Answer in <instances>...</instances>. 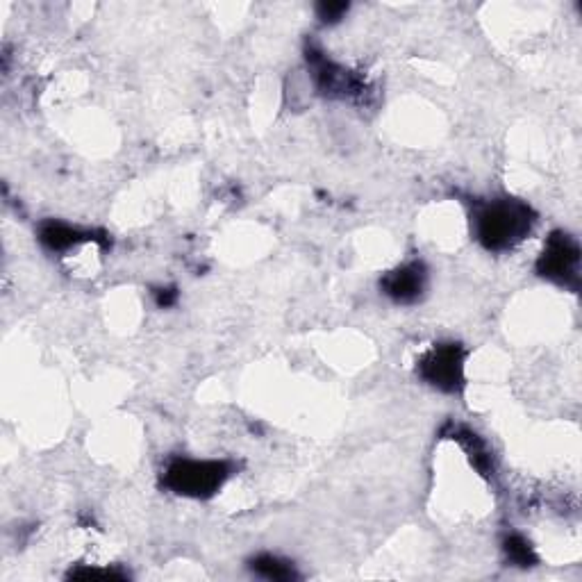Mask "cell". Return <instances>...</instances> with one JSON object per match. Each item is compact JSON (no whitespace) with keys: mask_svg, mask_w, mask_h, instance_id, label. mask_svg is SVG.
Returning <instances> with one entry per match:
<instances>
[{"mask_svg":"<svg viewBox=\"0 0 582 582\" xmlns=\"http://www.w3.org/2000/svg\"><path fill=\"white\" fill-rule=\"evenodd\" d=\"M153 296H155V303L157 307H173L178 303V289L176 287H160V289H155L153 291Z\"/></svg>","mask_w":582,"mask_h":582,"instance_id":"obj_13","label":"cell"},{"mask_svg":"<svg viewBox=\"0 0 582 582\" xmlns=\"http://www.w3.org/2000/svg\"><path fill=\"white\" fill-rule=\"evenodd\" d=\"M457 442L464 446V451L471 457V464L482 473V476H487V473L492 471V453H489L487 444L482 442L478 435H473L471 430H460L457 432Z\"/></svg>","mask_w":582,"mask_h":582,"instance_id":"obj_10","label":"cell"},{"mask_svg":"<svg viewBox=\"0 0 582 582\" xmlns=\"http://www.w3.org/2000/svg\"><path fill=\"white\" fill-rule=\"evenodd\" d=\"M348 12V3H321L317 5V16L321 19V23H339L344 19V14Z\"/></svg>","mask_w":582,"mask_h":582,"instance_id":"obj_12","label":"cell"},{"mask_svg":"<svg viewBox=\"0 0 582 582\" xmlns=\"http://www.w3.org/2000/svg\"><path fill=\"white\" fill-rule=\"evenodd\" d=\"M91 230H80L76 226H69V223L48 219L39 226V241L44 244V248L53 253H66L71 248H76L78 244H85V241H96Z\"/></svg>","mask_w":582,"mask_h":582,"instance_id":"obj_7","label":"cell"},{"mask_svg":"<svg viewBox=\"0 0 582 582\" xmlns=\"http://www.w3.org/2000/svg\"><path fill=\"white\" fill-rule=\"evenodd\" d=\"M503 553L507 557V562L519 569H532L539 562L535 548H532L528 539L519 535V532H512V535H507L503 539Z\"/></svg>","mask_w":582,"mask_h":582,"instance_id":"obj_9","label":"cell"},{"mask_svg":"<svg viewBox=\"0 0 582 582\" xmlns=\"http://www.w3.org/2000/svg\"><path fill=\"white\" fill-rule=\"evenodd\" d=\"M69 578L76 580H126L130 578L121 569H98V567H76L69 571Z\"/></svg>","mask_w":582,"mask_h":582,"instance_id":"obj_11","label":"cell"},{"mask_svg":"<svg viewBox=\"0 0 582 582\" xmlns=\"http://www.w3.org/2000/svg\"><path fill=\"white\" fill-rule=\"evenodd\" d=\"M248 569H251L253 576L273 582H291L301 578V573H298L294 562L273 553H260L251 557V560H248Z\"/></svg>","mask_w":582,"mask_h":582,"instance_id":"obj_8","label":"cell"},{"mask_svg":"<svg viewBox=\"0 0 582 582\" xmlns=\"http://www.w3.org/2000/svg\"><path fill=\"white\" fill-rule=\"evenodd\" d=\"M473 237L489 253H507L523 244L537 226V212L519 198H494L471 216Z\"/></svg>","mask_w":582,"mask_h":582,"instance_id":"obj_1","label":"cell"},{"mask_svg":"<svg viewBox=\"0 0 582 582\" xmlns=\"http://www.w3.org/2000/svg\"><path fill=\"white\" fill-rule=\"evenodd\" d=\"M580 244L569 232L555 230L548 235L544 251L535 264L537 276L557 287L578 291L580 289Z\"/></svg>","mask_w":582,"mask_h":582,"instance_id":"obj_3","label":"cell"},{"mask_svg":"<svg viewBox=\"0 0 582 582\" xmlns=\"http://www.w3.org/2000/svg\"><path fill=\"white\" fill-rule=\"evenodd\" d=\"M464 362H467V351L462 344H435L419 357L417 376L437 392L457 394L464 389Z\"/></svg>","mask_w":582,"mask_h":582,"instance_id":"obj_4","label":"cell"},{"mask_svg":"<svg viewBox=\"0 0 582 582\" xmlns=\"http://www.w3.org/2000/svg\"><path fill=\"white\" fill-rule=\"evenodd\" d=\"M380 289L389 301L396 305H414L426 296L428 289V269L419 260L405 262L396 269L387 271L380 280Z\"/></svg>","mask_w":582,"mask_h":582,"instance_id":"obj_6","label":"cell"},{"mask_svg":"<svg viewBox=\"0 0 582 582\" xmlns=\"http://www.w3.org/2000/svg\"><path fill=\"white\" fill-rule=\"evenodd\" d=\"M307 64H310L314 85H317L319 94L328 98H342V101H346V98L353 101V98L367 94V82L357 78L355 73L346 71L344 66L328 60L317 48L307 51Z\"/></svg>","mask_w":582,"mask_h":582,"instance_id":"obj_5","label":"cell"},{"mask_svg":"<svg viewBox=\"0 0 582 582\" xmlns=\"http://www.w3.org/2000/svg\"><path fill=\"white\" fill-rule=\"evenodd\" d=\"M230 476L232 464L226 460H189V457H178V460H171L169 467L164 469L162 482L173 494L207 501V498H212L226 485Z\"/></svg>","mask_w":582,"mask_h":582,"instance_id":"obj_2","label":"cell"}]
</instances>
